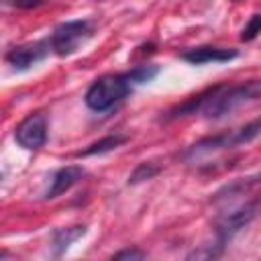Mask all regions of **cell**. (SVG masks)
<instances>
[{
	"instance_id": "17",
	"label": "cell",
	"mask_w": 261,
	"mask_h": 261,
	"mask_svg": "<svg viewBox=\"0 0 261 261\" xmlns=\"http://www.w3.org/2000/svg\"><path fill=\"white\" fill-rule=\"evenodd\" d=\"M4 2L10 6H16V8H37V6L45 4L47 0H4Z\"/></svg>"
},
{
	"instance_id": "2",
	"label": "cell",
	"mask_w": 261,
	"mask_h": 261,
	"mask_svg": "<svg viewBox=\"0 0 261 261\" xmlns=\"http://www.w3.org/2000/svg\"><path fill=\"white\" fill-rule=\"evenodd\" d=\"M133 84L126 73H108L98 77L86 92V106L94 112H104L126 98Z\"/></svg>"
},
{
	"instance_id": "12",
	"label": "cell",
	"mask_w": 261,
	"mask_h": 261,
	"mask_svg": "<svg viewBox=\"0 0 261 261\" xmlns=\"http://www.w3.org/2000/svg\"><path fill=\"white\" fill-rule=\"evenodd\" d=\"M159 171H161V167H159L157 163H153V161H141V163L130 171V175H128L126 181H128L130 186H135V184H143V181L153 179Z\"/></svg>"
},
{
	"instance_id": "9",
	"label": "cell",
	"mask_w": 261,
	"mask_h": 261,
	"mask_svg": "<svg viewBox=\"0 0 261 261\" xmlns=\"http://www.w3.org/2000/svg\"><path fill=\"white\" fill-rule=\"evenodd\" d=\"M86 234V226L84 224H75V226H67V228H57L51 237V245H53V255L61 257L71 243H75L80 237Z\"/></svg>"
},
{
	"instance_id": "14",
	"label": "cell",
	"mask_w": 261,
	"mask_h": 261,
	"mask_svg": "<svg viewBox=\"0 0 261 261\" xmlns=\"http://www.w3.org/2000/svg\"><path fill=\"white\" fill-rule=\"evenodd\" d=\"M157 73H159V65H153V63L139 65V67H135V69L126 71V75H128V80H130L133 88H135V86H141V84H149Z\"/></svg>"
},
{
	"instance_id": "16",
	"label": "cell",
	"mask_w": 261,
	"mask_h": 261,
	"mask_svg": "<svg viewBox=\"0 0 261 261\" xmlns=\"http://www.w3.org/2000/svg\"><path fill=\"white\" fill-rule=\"evenodd\" d=\"M145 257H147V253L141 251V249H122V251L112 255V259H130V261H135V259L139 261V259H145Z\"/></svg>"
},
{
	"instance_id": "7",
	"label": "cell",
	"mask_w": 261,
	"mask_h": 261,
	"mask_svg": "<svg viewBox=\"0 0 261 261\" xmlns=\"http://www.w3.org/2000/svg\"><path fill=\"white\" fill-rule=\"evenodd\" d=\"M239 55L237 49H224V47H210V45H202V47H194L181 53V59L192 63V65H204V63H224L230 61Z\"/></svg>"
},
{
	"instance_id": "15",
	"label": "cell",
	"mask_w": 261,
	"mask_h": 261,
	"mask_svg": "<svg viewBox=\"0 0 261 261\" xmlns=\"http://www.w3.org/2000/svg\"><path fill=\"white\" fill-rule=\"evenodd\" d=\"M261 33V14H253L245 29L241 31V41H253Z\"/></svg>"
},
{
	"instance_id": "6",
	"label": "cell",
	"mask_w": 261,
	"mask_h": 261,
	"mask_svg": "<svg viewBox=\"0 0 261 261\" xmlns=\"http://www.w3.org/2000/svg\"><path fill=\"white\" fill-rule=\"evenodd\" d=\"M51 49V43L49 39H41V41H35V43H27V45H18V47H12L8 53H6V61L18 69V71H24L29 67H33L35 63H39L41 59H45L49 55Z\"/></svg>"
},
{
	"instance_id": "1",
	"label": "cell",
	"mask_w": 261,
	"mask_h": 261,
	"mask_svg": "<svg viewBox=\"0 0 261 261\" xmlns=\"http://www.w3.org/2000/svg\"><path fill=\"white\" fill-rule=\"evenodd\" d=\"M255 100H261V80H249L237 86H216L212 96L204 102L202 114L206 118L218 120Z\"/></svg>"
},
{
	"instance_id": "3",
	"label": "cell",
	"mask_w": 261,
	"mask_h": 261,
	"mask_svg": "<svg viewBox=\"0 0 261 261\" xmlns=\"http://www.w3.org/2000/svg\"><path fill=\"white\" fill-rule=\"evenodd\" d=\"M94 35V27L90 20L86 18H80V20H67V22H61L49 37V43H51V49L65 57V55H71L75 53L90 37Z\"/></svg>"
},
{
	"instance_id": "10",
	"label": "cell",
	"mask_w": 261,
	"mask_h": 261,
	"mask_svg": "<svg viewBox=\"0 0 261 261\" xmlns=\"http://www.w3.org/2000/svg\"><path fill=\"white\" fill-rule=\"evenodd\" d=\"M259 179H261L259 173H257V175H251V177H239V179H232L230 184L222 186V188L212 196V202H222V200H228V198H237V196H241L243 192L251 190Z\"/></svg>"
},
{
	"instance_id": "13",
	"label": "cell",
	"mask_w": 261,
	"mask_h": 261,
	"mask_svg": "<svg viewBox=\"0 0 261 261\" xmlns=\"http://www.w3.org/2000/svg\"><path fill=\"white\" fill-rule=\"evenodd\" d=\"M222 251H224V243H220V241L214 237L210 243H204V245H200L198 249H194V251L188 255V259H216V257L222 255Z\"/></svg>"
},
{
	"instance_id": "8",
	"label": "cell",
	"mask_w": 261,
	"mask_h": 261,
	"mask_svg": "<svg viewBox=\"0 0 261 261\" xmlns=\"http://www.w3.org/2000/svg\"><path fill=\"white\" fill-rule=\"evenodd\" d=\"M84 173H86V171H84L82 165H65V167L57 169V171L53 173V177H51V186H49L45 198L53 200V198L65 194L71 186H75V184L84 177Z\"/></svg>"
},
{
	"instance_id": "5",
	"label": "cell",
	"mask_w": 261,
	"mask_h": 261,
	"mask_svg": "<svg viewBox=\"0 0 261 261\" xmlns=\"http://www.w3.org/2000/svg\"><path fill=\"white\" fill-rule=\"evenodd\" d=\"M14 141L29 151L41 149L47 141V118L43 112L29 114L20 124L14 128Z\"/></svg>"
},
{
	"instance_id": "11",
	"label": "cell",
	"mask_w": 261,
	"mask_h": 261,
	"mask_svg": "<svg viewBox=\"0 0 261 261\" xmlns=\"http://www.w3.org/2000/svg\"><path fill=\"white\" fill-rule=\"evenodd\" d=\"M126 141H128V137H126V135H118V133H114V135L102 137L100 141H96V143L88 145L86 149L77 151V157H90V155H102V153H110V151L118 149L120 145H124Z\"/></svg>"
},
{
	"instance_id": "4",
	"label": "cell",
	"mask_w": 261,
	"mask_h": 261,
	"mask_svg": "<svg viewBox=\"0 0 261 261\" xmlns=\"http://www.w3.org/2000/svg\"><path fill=\"white\" fill-rule=\"evenodd\" d=\"M259 208H261V200H251V202L239 204L237 208L220 214L214 222V237L226 245L241 228H245L259 214Z\"/></svg>"
}]
</instances>
